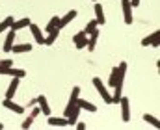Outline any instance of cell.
<instances>
[{"label":"cell","mask_w":160,"mask_h":130,"mask_svg":"<svg viewBox=\"0 0 160 130\" xmlns=\"http://www.w3.org/2000/svg\"><path fill=\"white\" fill-rule=\"evenodd\" d=\"M75 125H77V128H78V130H84V128H86V125H84V123H75Z\"/></svg>","instance_id":"30"},{"label":"cell","mask_w":160,"mask_h":130,"mask_svg":"<svg viewBox=\"0 0 160 130\" xmlns=\"http://www.w3.org/2000/svg\"><path fill=\"white\" fill-rule=\"evenodd\" d=\"M143 121H145V123H149V125H151V127H155V128H160V123H158V119H157L155 115L145 113V115H143Z\"/></svg>","instance_id":"22"},{"label":"cell","mask_w":160,"mask_h":130,"mask_svg":"<svg viewBox=\"0 0 160 130\" xmlns=\"http://www.w3.org/2000/svg\"><path fill=\"white\" fill-rule=\"evenodd\" d=\"M97 39H99V30H93L91 34H88V45H86V48H89V52L95 50V46H97Z\"/></svg>","instance_id":"15"},{"label":"cell","mask_w":160,"mask_h":130,"mask_svg":"<svg viewBox=\"0 0 160 130\" xmlns=\"http://www.w3.org/2000/svg\"><path fill=\"white\" fill-rule=\"evenodd\" d=\"M19 82H21V78H17V76L11 80V84L8 86V91H6V99H13L15 97V93L19 89Z\"/></svg>","instance_id":"12"},{"label":"cell","mask_w":160,"mask_h":130,"mask_svg":"<svg viewBox=\"0 0 160 130\" xmlns=\"http://www.w3.org/2000/svg\"><path fill=\"white\" fill-rule=\"evenodd\" d=\"M30 50H32V45H28V43L13 45L11 46V52H15V54H24V52H30Z\"/></svg>","instance_id":"20"},{"label":"cell","mask_w":160,"mask_h":130,"mask_svg":"<svg viewBox=\"0 0 160 130\" xmlns=\"http://www.w3.org/2000/svg\"><path fill=\"white\" fill-rule=\"evenodd\" d=\"M78 13H77V9H71V11H67L63 17H60V21H58V28L62 30V28H65L71 21H75V17H77Z\"/></svg>","instance_id":"6"},{"label":"cell","mask_w":160,"mask_h":130,"mask_svg":"<svg viewBox=\"0 0 160 130\" xmlns=\"http://www.w3.org/2000/svg\"><path fill=\"white\" fill-rule=\"evenodd\" d=\"M58 21H60V17H52V19L48 21V24H47V28H45V30H47V32L56 30V28H58ZM58 30H60V28H58Z\"/></svg>","instance_id":"23"},{"label":"cell","mask_w":160,"mask_h":130,"mask_svg":"<svg viewBox=\"0 0 160 130\" xmlns=\"http://www.w3.org/2000/svg\"><path fill=\"white\" fill-rule=\"evenodd\" d=\"M39 113H41L39 106H32V113H30V115H32V117H34V119H36V117H38V115H39Z\"/></svg>","instance_id":"27"},{"label":"cell","mask_w":160,"mask_h":130,"mask_svg":"<svg viewBox=\"0 0 160 130\" xmlns=\"http://www.w3.org/2000/svg\"><path fill=\"white\" fill-rule=\"evenodd\" d=\"M38 104H39L41 113H45V115L48 117V115H50V106H48V100H47L45 95H39V97H38Z\"/></svg>","instance_id":"14"},{"label":"cell","mask_w":160,"mask_h":130,"mask_svg":"<svg viewBox=\"0 0 160 130\" xmlns=\"http://www.w3.org/2000/svg\"><path fill=\"white\" fill-rule=\"evenodd\" d=\"M73 43H75V48H86V45H88V34L82 30V32H77L75 36H73Z\"/></svg>","instance_id":"5"},{"label":"cell","mask_w":160,"mask_h":130,"mask_svg":"<svg viewBox=\"0 0 160 130\" xmlns=\"http://www.w3.org/2000/svg\"><path fill=\"white\" fill-rule=\"evenodd\" d=\"M140 2H142V0H130V6H132V7H138Z\"/></svg>","instance_id":"29"},{"label":"cell","mask_w":160,"mask_h":130,"mask_svg":"<svg viewBox=\"0 0 160 130\" xmlns=\"http://www.w3.org/2000/svg\"><path fill=\"white\" fill-rule=\"evenodd\" d=\"M121 7H123V15H125V22L127 24H132L134 22V15H132L130 0H121Z\"/></svg>","instance_id":"4"},{"label":"cell","mask_w":160,"mask_h":130,"mask_svg":"<svg viewBox=\"0 0 160 130\" xmlns=\"http://www.w3.org/2000/svg\"><path fill=\"white\" fill-rule=\"evenodd\" d=\"M30 32H32V36H34V39H36V43L38 45H43L45 43V36H43V32H41V28L38 24H34V22H30Z\"/></svg>","instance_id":"9"},{"label":"cell","mask_w":160,"mask_h":130,"mask_svg":"<svg viewBox=\"0 0 160 130\" xmlns=\"http://www.w3.org/2000/svg\"><path fill=\"white\" fill-rule=\"evenodd\" d=\"M28 26H30V19H28V17H22V19H19V21H13L11 30H13V32H19V30H22V28H28Z\"/></svg>","instance_id":"11"},{"label":"cell","mask_w":160,"mask_h":130,"mask_svg":"<svg viewBox=\"0 0 160 130\" xmlns=\"http://www.w3.org/2000/svg\"><path fill=\"white\" fill-rule=\"evenodd\" d=\"M77 106H78L80 110H88V112H91V113H95L97 112V106L93 104V102H89V100H84V99H80L77 100Z\"/></svg>","instance_id":"13"},{"label":"cell","mask_w":160,"mask_h":130,"mask_svg":"<svg viewBox=\"0 0 160 130\" xmlns=\"http://www.w3.org/2000/svg\"><path fill=\"white\" fill-rule=\"evenodd\" d=\"M13 61L11 60H0V67H11Z\"/></svg>","instance_id":"28"},{"label":"cell","mask_w":160,"mask_h":130,"mask_svg":"<svg viewBox=\"0 0 160 130\" xmlns=\"http://www.w3.org/2000/svg\"><path fill=\"white\" fill-rule=\"evenodd\" d=\"M158 37H160V30H157V32H153L151 36L143 37V39H142V45H143V46H153V48H157V46H158Z\"/></svg>","instance_id":"8"},{"label":"cell","mask_w":160,"mask_h":130,"mask_svg":"<svg viewBox=\"0 0 160 130\" xmlns=\"http://www.w3.org/2000/svg\"><path fill=\"white\" fill-rule=\"evenodd\" d=\"M119 104H121V121L128 123V121H130V102H128V99L121 95Z\"/></svg>","instance_id":"3"},{"label":"cell","mask_w":160,"mask_h":130,"mask_svg":"<svg viewBox=\"0 0 160 130\" xmlns=\"http://www.w3.org/2000/svg\"><path fill=\"white\" fill-rule=\"evenodd\" d=\"M13 21H15L13 17H6V19L0 22V34H2V32H6V30H9V28H11V24H13Z\"/></svg>","instance_id":"21"},{"label":"cell","mask_w":160,"mask_h":130,"mask_svg":"<svg viewBox=\"0 0 160 130\" xmlns=\"http://www.w3.org/2000/svg\"><path fill=\"white\" fill-rule=\"evenodd\" d=\"M32 123H34V117L30 115V117H26V119L22 121V128H30V127H32Z\"/></svg>","instance_id":"26"},{"label":"cell","mask_w":160,"mask_h":130,"mask_svg":"<svg viewBox=\"0 0 160 130\" xmlns=\"http://www.w3.org/2000/svg\"><path fill=\"white\" fill-rule=\"evenodd\" d=\"M58 36H60V30L56 28V30H52V32H47V37H45V43L47 46H50V45H54V41L58 39Z\"/></svg>","instance_id":"19"},{"label":"cell","mask_w":160,"mask_h":130,"mask_svg":"<svg viewBox=\"0 0 160 130\" xmlns=\"http://www.w3.org/2000/svg\"><path fill=\"white\" fill-rule=\"evenodd\" d=\"M36 104H38V99H34V100H30V102H28V106H36Z\"/></svg>","instance_id":"31"},{"label":"cell","mask_w":160,"mask_h":130,"mask_svg":"<svg viewBox=\"0 0 160 130\" xmlns=\"http://www.w3.org/2000/svg\"><path fill=\"white\" fill-rule=\"evenodd\" d=\"M95 21H97V24L99 26H102L104 22H106V17H104V9H102V6L97 2L95 4Z\"/></svg>","instance_id":"10"},{"label":"cell","mask_w":160,"mask_h":130,"mask_svg":"<svg viewBox=\"0 0 160 130\" xmlns=\"http://www.w3.org/2000/svg\"><path fill=\"white\" fill-rule=\"evenodd\" d=\"M93 86H95V89L99 91V95H101V99L104 100V104H112V95H110V91L104 87V84H102V80L101 78H93Z\"/></svg>","instance_id":"1"},{"label":"cell","mask_w":160,"mask_h":130,"mask_svg":"<svg viewBox=\"0 0 160 130\" xmlns=\"http://www.w3.org/2000/svg\"><path fill=\"white\" fill-rule=\"evenodd\" d=\"M15 34H17V32H13V30L9 28L8 37H6V41H4V50H6V52H11V46L15 45Z\"/></svg>","instance_id":"16"},{"label":"cell","mask_w":160,"mask_h":130,"mask_svg":"<svg viewBox=\"0 0 160 130\" xmlns=\"http://www.w3.org/2000/svg\"><path fill=\"white\" fill-rule=\"evenodd\" d=\"M118 84H119V69H118V67H114V69H112V73H110V78H108V86L114 89Z\"/></svg>","instance_id":"17"},{"label":"cell","mask_w":160,"mask_h":130,"mask_svg":"<svg viewBox=\"0 0 160 130\" xmlns=\"http://www.w3.org/2000/svg\"><path fill=\"white\" fill-rule=\"evenodd\" d=\"M121 87H114V95H112V104H119V99H121Z\"/></svg>","instance_id":"25"},{"label":"cell","mask_w":160,"mask_h":130,"mask_svg":"<svg viewBox=\"0 0 160 130\" xmlns=\"http://www.w3.org/2000/svg\"><path fill=\"white\" fill-rule=\"evenodd\" d=\"M97 26H99V24H97V21L93 19V21H89V22L86 24V28H84V32H86V34H91L93 30H97Z\"/></svg>","instance_id":"24"},{"label":"cell","mask_w":160,"mask_h":130,"mask_svg":"<svg viewBox=\"0 0 160 130\" xmlns=\"http://www.w3.org/2000/svg\"><path fill=\"white\" fill-rule=\"evenodd\" d=\"M2 128H4V125H2V123H0V130H2Z\"/></svg>","instance_id":"32"},{"label":"cell","mask_w":160,"mask_h":130,"mask_svg":"<svg viewBox=\"0 0 160 130\" xmlns=\"http://www.w3.org/2000/svg\"><path fill=\"white\" fill-rule=\"evenodd\" d=\"M2 106H4V108H8L9 112H15V113H24V106H19L13 99H4Z\"/></svg>","instance_id":"7"},{"label":"cell","mask_w":160,"mask_h":130,"mask_svg":"<svg viewBox=\"0 0 160 130\" xmlns=\"http://www.w3.org/2000/svg\"><path fill=\"white\" fill-rule=\"evenodd\" d=\"M48 125L50 127H67V119L65 117H52V115H48Z\"/></svg>","instance_id":"18"},{"label":"cell","mask_w":160,"mask_h":130,"mask_svg":"<svg viewBox=\"0 0 160 130\" xmlns=\"http://www.w3.org/2000/svg\"><path fill=\"white\" fill-rule=\"evenodd\" d=\"M78 97H80V87L75 86V87H73V91H71L69 102H67V106H65V112H63V117H65V119H67V117H69V113L77 108V100H78Z\"/></svg>","instance_id":"2"}]
</instances>
